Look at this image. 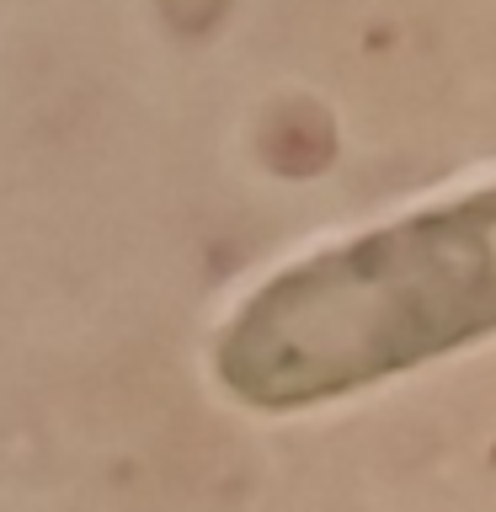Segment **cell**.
<instances>
[{
    "label": "cell",
    "instance_id": "1",
    "mask_svg": "<svg viewBox=\"0 0 496 512\" xmlns=\"http://www.w3.org/2000/svg\"><path fill=\"white\" fill-rule=\"evenodd\" d=\"M496 331V182L416 208L267 278L219 331V384L299 411Z\"/></svg>",
    "mask_w": 496,
    "mask_h": 512
}]
</instances>
